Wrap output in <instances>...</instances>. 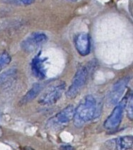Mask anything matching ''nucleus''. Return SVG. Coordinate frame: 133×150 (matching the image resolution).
Wrapping results in <instances>:
<instances>
[{
  "label": "nucleus",
  "instance_id": "0eeeda50",
  "mask_svg": "<svg viewBox=\"0 0 133 150\" xmlns=\"http://www.w3.org/2000/svg\"><path fill=\"white\" fill-rule=\"evenodd\" d=\"M129 81V78L127 76V77H124L118 80L113 85L111 91L110 92L109 95H108V100L111 104H115L118 103L128 85Z\"/></svg>",
  "mask_w": 133,
  "mask_h": 150
},
{
  "label": "nucleus",
  "instance_id": "1a4fd4ad",
  "mask_svg": "<svg viewBox=\"0 0 133 150\" xmlns=\"http://www.w3.org/2000/svg\"><path fill=\"white\" fill-rule=\"evenodd\" d=\"M74 45L77 51L80 55L87 56L91 52V40L89 35L86 33L78 34L74 38Z\"/></svg>",
  "mask_w": 133,
  "mask_h": 150
},
{
  "label": "nucleus",
  "instance_id": "a211bd4d",
  "mask_svg": "<svg viewBox=\"0 0 133 150\" xmlns=\"http://www.w3.org/2000/svg\"><path fill=\"white\" fill-rule=\"evenodd\" d=\"M0 119H1V114H0Z\"/></svg>",
  "mask_w": 133,
  "mask_h": 150
},
{
  "label": "nucleus",
  "instance_id": "39448f33",
  "mask_svg": "<svg viewBox=\"0 0 133 150\" xmlns=\"http://www.w3.org/2000/svg\"><path fill=\"white\" fill-rule=\"evenodd\" d=\"M66 85L64 82H60L48 88L40 99L39 103L42 105H52L55 104L62 97L65 90Z\"/></svg>",
  "mask_w": 133,
  "mask_h": 150
},
{
  "label": "nucleus",
  "instance_id": "4468645a",
  "mask_svg": "<svg viewBox=\"0 0 133 150\" xmlns=\"http://www.w3.org/2000/svg\"><path fill=\"white\" fill-rule=\"evenodd\" d=\"M35 0H2L3 2L6 4H15V5H22V6H28L32 4Z\"/></svg>",
  "mask_w": 133,
  "mask_h": 150
},
{
  "label": "nucleus",
  "instance_id": "2eb2a0df",
  "mask_svg": "<svg viewBox=\"0 0 133 150\" xmlns=\"http://www.w3.org/2000/svg\"><path fill=\"white\" fill-rule=\"evenodd\" d=\"M132 93L129 94L128 99H127V117L130 121H132L133 119V110H132Z\"/></svg>",
  "mask_w": 133,
  "mask_h": 150
},
{
  "label": "nucleus",
  "instance_id": "dca6fc26",
  "mask_svg": "<svg viewBox=\"0 0 133 150\" xmlns=\"http://www.w3.org/2000/svg\"><path fill=\"white\" fill-rule=\"evenodd\" d=\"M60 149H66V150H71L74 149L73 147L70 145H62L60 146Z\"/></svg>",
  "mask_w": 133,
  "mask_h": 150
},
{
  "label": "nucleus",
  "instance_id": "f257e3e1",
  "mask_svg": "<svg viewBox=\"0 0 133 150\" xmlns=\"http://www.w3.org/2000/svg\"><path fill=\"white\" fill-rule=\"evenodd\" d=\"M97 111V104L92 95L86 96L79 103L74 114V125L77 128H81L95 117Z\"/></svg>",
  "mask_w": 133,
  "mask_h": 150
},
{
  "label": "nucleus",
  "instance_id": "20e7f679",
  "mask_svg": "<svg viewBox=\"0 0 133 150\" xmlns=\"http://www.w3.org/2000/svg\"><path fill=\"white\" fill-rule=\"evenodd\" d=\"M129 97V95H127L124 97L118 104L114 108L111 114L107 118L106 121L104 122V128L107 130H115L118 128L119 125L121 123L122 119V115H123V111L125 109L126 104H127V99Z\"/></svg>",
  "mask_w": 133,
  "mask_h": 150
},
{
  "label": "nucleus",
  "instance_id": "f3484780",
  "mask_svg": "<svg viewBox=\"0 0 133 150\" xmlns=\"http://www.w3.org/2000/svg\"><path fill=\"white\" fill-rule=\"evenodd\" d=\"M1 128H0V137H1Z\"/></svg>",
  "mask_w": 133,
  "mask_h": 150
},
{
  "label": "nucleus",
  "instance_id": "9b49d317",
  "mask_svg": "<svg viewBox=\"0 0 133 150\" xmlns=\"http://www.w3.org/2000/svg\"><path fill=\"white\" fill-rule=\"evenodd\" d=\"M42 90H43V85L39 83H35L32 86V88L30 89L27 93L23 97L21 100L20 101L21 105L27 104V103L33 100L35 98H36V97L39 95Z\"/></svg>",
  "mask_w": 133,
  "mask_h": 150
},
{
  "label": "nucleus",
  "instance_id": "6e6552de",
  "mask_svg": "<svg viewBox=\"0 0 133 150\" xmlns=\"http://www.w3.org/2000/svg\"><path fill=\"white\" fill-rule=\"evenodd\" d=\"M106 146L110 149H131L133 146L132 136H123L106 141Z\"/></svg>",
  "mask_w": 133,
  "mask_h": 150
},
{
  "label": "nucleus",
  "instance_id": "f03ea898",
  "mask_svg": "<svg viewBox=\"0 0 133 150\" xmlns=\"http://www.w3.org/2000/svg\"><path fill=\"white\" fill-rule=\"evenodd\" d=\"M74 108L69 105L50 118L46 124V128L52 131H58L66 126L74 117Z\"/></svg>",
  "mask_w": 133,
  "mask_h": 150
},
{
  "label": "nucleus",
  "instance_id": "ddd939ff",
  "mask_svg": "<svg viewBox=\"0 0 133 150\" xmlns=\"http://www.w3.org/2000/svg\"><path fill=\"white\" fill-rule=\"evenodd\" d=\"M11 58L7 52H2L0 54V71L10 64Z\"/></svg>",
  "mask_w": 133,
  "mask_h": 150
},
{
  "label": "nucleus",
  "instance_id": "423d86ee",
  "mask_svg": "<svg viewBox=\"0 0 133 150\" xmlns=\"http://www.w3.org/2000/svg\"><path fill=\"white\" fill-rule=\"evenodd\" d=\"M48 39V36L44 33H33L22 42L21 44V47L24 52L30 53L46 42Z\"/></svg>",
  "mask_w": 133,
  "mask_h": 150
},
{
  "label": "nucleus",
  "instance_id": "9d476101",
  "mask_svg": "<svg viewBox=\"0 0 133 150\" xmlns=\"http://www.w3.org/2000/svg\"><path fill=\"white\" fill-rule=\"evenodd\" d=\"M41 52H40L32 59L31 67L33 74L36 78L39 79H44L47 74V70L45 67V62L48 60V58H41Z\"/></svg>",
  "mask_w": 133,
  "mask_h": 150
},
{
  "label": "nucleus",
  "instance_id": "7ed1b4c3",
  "mask_svg": "<svg viewBox=\"0 0 133 150\" xmlns=\"http://www.w3.org/2000/svg\"><path fill=\"white\" fill-rule=\"evenodd\" d=\"M90 69L91 68L89 66H84L77 70L73 78L71 85L66 92L67 98L74 99L77 95H78L87 83Z\"/></svg>",
  "mask_w": 133,
  "mask_h": 150
},
{
  "label": "nucleus",
  "instance_id": "f8f14e48",
  "mask_svg": "<svg viewBox=\"0 0 133 150\" xmlns=\"http://www.w3.org/2000/svg\"><path fill=\"white\" fill-rule=\"evenodd\" d=\"M16 73V69H11L0 74V86L6 84L9 81H11L15 76Z\"/></svg>",
  "mask_w": 133,
  "mask_h": 150
}]
</instances>
